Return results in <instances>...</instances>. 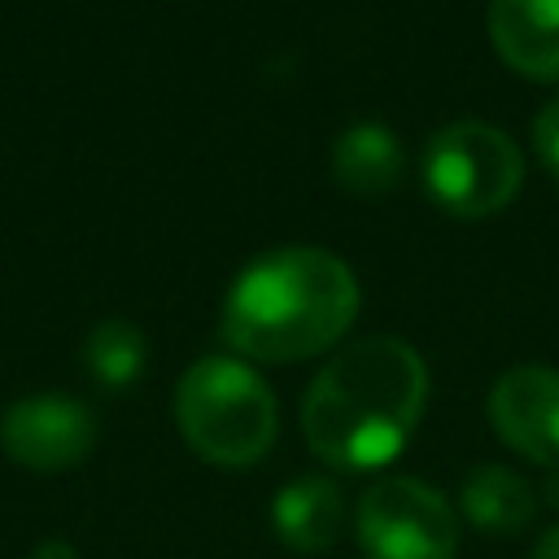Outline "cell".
Masks as SVG:
<instances>
[{"mask_svg":"<svg viewBox=\"0 0 559 559\" xmlns=\"http://www.w3.org/2000/svg\"><path fill=\"white\" fill-rule=\"evenodd\" d=\"M175 424L192 454L214 467L258 463L280 432V406L266 380L227 354L197 358L175 389Z\"/></svg>","mask_w":559,"mask_h":559,"instance_id":"obj_3","label":"cell"},{"mask_svg":"<svg viewBox=\"0 0 559 559\" xmlns=\"http://www.w3.org/2000/svg\"><path fill=\"white\" fill-rule=\"evenodd\" d=\"M533 148L546 162V170L559 179V100H550L533 122Z\"/></svg>","mask_w":559,"mask_h":559,"instance_id":"obj_13","label":"cell"},{"mask_svg":"<svg viewBox=\"0 0 559 559\" xmlns=\"http://www.w3.org/2000/svg\"><path fill=\"white\" fill-rule=\"evenodd\" d=\"M489 424L515 454L559 472V371L542 362L502 371L489 389Z\"/></svg>","mask_w":559,"mask_h":559,"instance_id":"obj_7","label":"cell"},{"mask_svg":"<svg viewBox=\"0 0 559 559\" xmlns=\"http://www.w3.org/2000/svg\"><path fill=\"white\" fill-rule=\"evenodd\" d=\"M533 559H559V524L542 533V542L533 546Z\"/></svg>","mask_w":559,"mask_h":559,"instance_id":"obj_15","label":"cell"},{"mask_svg":"<svg viewBox=\"0 0 559 559\" xmlns=\"http://www.w3.org/2000/svg\"><path fill=\"white\" fill-rule=\"evenodd\" d=\"M0 445L26 472H70L96 445V415L79 397L31 393L0 415Z\"/></svg>","mask_w":559,"mask_h":559,"instance_id":"obj_6","label":"cell"},{"mask_svg":"<svg viewBox=\"0 0 559 559\" xmlns=\"http://www.w3.org/2000/svg\"><path fill=\"white\" fill-rule=\"evenodd\" d=\"M354 314L358 280L349 262L314 245H284L231 280L218 332L240 358L301 362L332 349Z\"/></svg>","mask_w":559,"mask_h":559,"instance_id":"obj_2","label":"cell"},{"mask_svg":"<svg viewBox=\"0 0 559 559\" xmlns=\"http://www.w3.org/2000/svg\"><path fill=\"white\" fill-rule=\"evenodd\" d=\"M493 52L528 79H559V0H489Z\"/></svg>","mask_w":559,"mask_h":559,"instance_id":"obj_8","label":"cell"},{"mask_svg":"<svg viewBox=\"0 0 559 559\" xmlns=\"http://www.w3.org/2000/svg\"><path fill=\"white\" fill-rule=\"evenodd\" d=\"M345 493L332 476H297L271 498V528L297 555H323L345 533Z\"/></svg>","mask_w":559,"mask_h":559,"instance_id":"obj_9","label":"cell"},{"mask_svg":"<svg viewBox=\"0 0 559 559\" xmlns=\"http://www.w3.org/2000/svg\"><path fill=\"white\" fill-rule=\"evenodd\" d=\"M459 511L480 533H502L507 537V533H520L537 515V489L502 463H480L463 476Z\"/></svg>","mask_w":559,"mask_h":559,"instance_id":"obj_11","label":"cell"},{"mask_svg":"<svg viewBox=\"0 0 559 559\" xmlns=\"http://www.w3.org/2000/svg\"><path fill=\"white\" fill-rule=\"evenodd\" d=\"M354 533L367 559H454L459 515L441 489L415 476L367 485L354 507Z\"/></svg>","mask_w":559,"mask_h":559,"instance_id":"obj_5","label":"cell"},{"mask_svg":"<svg viewBox=\"0 0 559 559\" xmlns=\"http://www.w3.org/2000/svg\"><path fill=\"white\" fill-rule=\"evenodd\" d=\"M406 153L402 140L380 122H354L336 135L332 148V175L354 197H384L402 183Z\"/></svg>","mask_w":559,"mask_h":559,"instance_id":"obj_10","label":"cell"},{"mask_svg":"<svg viewBox=\"0 0 559 559\" xmlns=\"http://www.w3.org/2000/svg\"><path fill=\"white\" fill-rule=\"evenodd\" d=\"M31 559H79V550H74L66 537H44V542L31 550Z\"/></svg>","mask_w":559,"mask_h":559,"instance_id":"obj_14","label":"cell"},{"mask_svg":"<svg viewBox=\"0 0 559 559\" xmlns=\"http://www.w3.org/2000/svg\"><path fill=\"white\" fill-rule=\"evenodd\" d=\"M424 179L437 205L459 218H485L511 205L524 179L520 148L489 122H450L428 140Z\"/></svg>","mask_w":559,"mask_h":559,"instance_id":"obj_4","label":"cell"},{"mask_svg":"<svg viewBox=\"0 0 559 559\" xmlns=\"http://www.w3.org/2000/svg\"><path fill=\"white\" fill-rule=\"evenodd\" d=\"M144 332L131 319H100L83 341V362L105 389H127L144 376Z\"/></svg>","mask_w":559,"mask_h":559,"instance_id":"obj_12","label":"cell"},{"mask_svg":"<svg viewBox=\"0 0 559 559\" xmlns=\"http://www.w3.org/2000/svg\"><path fill=\"white\" fill-rule=\"evenodd\" d=\"M428 402V367L402 336H362L336 349L301 397V432L336 472L393 463Z\"/></svg>","mask_w":559,"mask_h":559,"instance_id":"obj_1","label":"cell"}]
</instances>
